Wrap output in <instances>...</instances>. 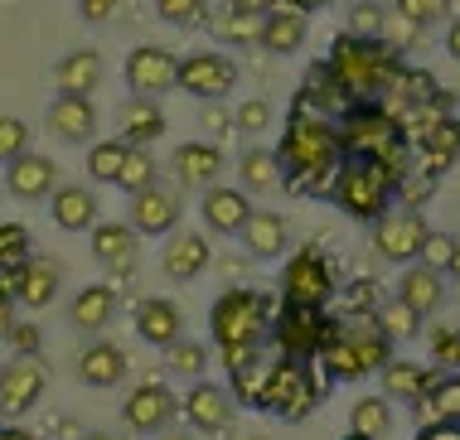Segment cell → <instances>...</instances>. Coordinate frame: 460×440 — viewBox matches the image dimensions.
Segmentation results:
<instances>
[{"label": "cell", "mask_w": 460, "mask_h": 440, "mask_svg": "<svg viewBox=\"0 0 460 440\" xmlns=\"http://www.w3.org/2000/svg\"><path fill=\"white\" fill-rule=\"evenodd\" d=\"M325 63H330V78L344 92V107L349 102H393L397 107V92L412 87V78H417L393 54L388 40H364V34H349V30L330 44Z\"/></svg>", "instance_id": "1"}, {"label": "cell", "mask_w": 460, "mask_h": 440, "mask_svg": "<svg viewBox=\"0 0 460 440\" xmlns=\"http://www.w3.org/2000/svg\"><path fill=\"white\" fill-rule=\"evenodd\" d=\"M281 160V184L291 194H325L334 170H340L344 150H340V131H334V117L310 107H291L277 145Z\"/></svg>", "instance_id": "2"}, {"label": "cell", "mask_w": 460, "mask_h": 440, "mask_svg": "<svg viewBox=\"0 0 460 440\" xmlns=\"http://www.w3.org/2000/svg\"><path fill=\"white\" fill-rule=\"evenodd\" d=\"M393 358V334L383 330L378 310H349L344 320H325V339H320V373L325 383H358V377L378 373Z\"/></svg>", "instance_id": "3"}, {"label": "cell", "mask_w": 460, "mask_h": 440, "mask_svg": "<svg viewBox=\"0 0 460 440\" xmlns=\"http://www.w3.org/2000/svg\"><path fill=\"white\" fill-rule=\"evenodd\" d=\"M334 131H340V150L344 155H373L388 170L402 174L407 184V160H412V136H407V121L393 102H349L334 117Z\"/></svg>", "instance_id": "4"}, {"label": "cell", "mask_w": 460, "mask_h": 440, "mask_svg": "<svg viewBox=\"0 0 460 440\" xmlns=\"http://www.w3.org/2000/svg\"><path fill=\"white\" fill-rule=\"evenodd\" d=\"M271 314H277V300L267 291H223L208 310V334L218 344L223 368H243L247 358H257L267 348L271 334Z\"/></svg>", "instance_id": "5"}, {"label": "cell", "mask_w": 460, "mask_h": 440, "mask_svg": "<svg viewBox=\"0 0 460 440\" xmlns=\"http://www.w3.org/2000/svg\"><path fill=\"white\" fill-rule=\"evenodd\" d=\"M397 189H402V174L388 170L383 160L344 155L340 170H334V180H330V189H325V198L340 213H349L354 223H378L383 213L393 208Z\"/></svg>", "instance_id": "6"}, {"label": "cell", "mask_w": 460, "mask_h": 440, "mask_svg": "<svg viewBox=\"0 0 460 440\" xmlns=\"http://www.w3.org/2000/svg\"><path fill=\"white\" fill-rule=\"evenodd\" d=\"M325 401V383L315 377V363L305 358H267V373H262V392H257V411L277 421H305L310 411Z\"/></svg>", "instance_id": "7"}, {"label": "cell", "mask_w": 460, "mask_h": 440, "mask_svg": "<svg viewBox=\"0 0 460 440\" xmlns=\"http://www.w3.org/2000/svg\"><path fill=\"white\" fill-rule=\"evenodd\" d=\"M334 300V267L320 247H301L281 267V305H315L330 310Z\"/></svg>", "instance_id": "8"}, {"label": "cell", "mask_w": 460, "mask_h": 440, "mask_svg": "<svg viewBox=\"0 0 460 440\" xmlns=\"http://www.w3.org/2000/svg\"><path fill=\"white\" fill-rule=\"evenodd\" d=\"M180 92H190L194 102H223L238 87V63L218 48H194L180 58Z\"/></svg>", "instance_id": "9"}, {"label": "cell", "mask_w": 460, "mask_h": 440, "mask_svg": "<svg viewBox=\"0 0 460 440\" xmlns=\"http://www.w3.org/2000/svg\"><path fill=\"white\" fill-rule=\"evenodd\" d=\"M325 320H330V310H315V305H277V314H271V344H277V354L315 363L320 339H325Z\"/></svg>", "instance_id": "10"}, {"label": "cell", "mask_w": 460, "mask_h": 440, "mask_svg": "<svg viewBox=\"0 0 460 440\" xmlns=\"http://www.w3.org/2000/svg\"><path fill=\"white\" fill-rule=\"evenodd\" d=\"M121 421H127L136 436H160L180 421V397L170 392L165 383H141L127 392V401H121Z\"/></svg>", "instance_id": "11"}, {"label": "cell", "mask_w": 460, "mask_h": 440, "mask_svg": "<svg viewBox=\"0 0 460 440\" xmlns=\"http://www.w3.org/2000/svg\"><path fill=\"white\" fill-rule=\"evenodd\" d=\"M49 387V368L40 363V354H15L0 368V417H24V411L40 407Z\"/></svg>", "instance_id": "12"}, {"label": "cell", "mask_w": 460, "mask_h": 440, "mask_svg": "<svg viewBox=\"0 0 460 440\" xmlns=\"http://www.w3.org/2000/svg\"><path fill=\"white\" fill-rule=\"evenodd\" d=\"M427 218H421L417 208H402V213H383L378 223H373V251H378L383 261H417L421 257V242H427Z\"/></svg>", "instance_id": "13"}, {"label": "cell", "mask_w": 460, "mask_h": 440, "mask_svg": "<svg viewBox=\"0 0 460 440\" xmlns=\"http://www.w3.org/2000/svg\"><path fill=\"white\" fill-rule=\"evenodd\" d=\"M233 411H238V401H233L228 387L204 383V377H194L190 392L180 401V417L190 421V431H199V436H223L233 426Z\"/></svg>", "instance_id": "14"}, {"label": "cell", "mask_w": 460, "mask_h": 440, "mask_svg": "<svg viewBox=\"0 0 460 440\" xmlns=\"http://www.w3.org/2000/svg\"><path fill=\"white\" fill-rule=\"evenodd\" d=\"M180 83V58L160 44H136L127 54V87L136 97H165Z\"/></svg>", "instance_id": "15"}, {"label": "cell", "mask_w": 460, "mask_h": 440, "mask_svg": "<svg viewBox=\"0 0 460 440\" xmlns=\"http://www.w3.org/2000/svg\"><path fill=\"white\" fill-rule=\"evenodd\" d=\"M180 194L175 189H165V184H146V189H136L131 194V213H127V223L141 237H165V233H175L180 228Z\"/></svg>", "instance_id": "16"}, {"label": "cell", "mask_w": 460, "mask_h": 440, "mask_svg": "<svg viewBox=\"0 0 460 440\" xmlns=\"http://www.w3.org/2000/svg\"><path fill=\"white\" fill-rule=\"evenodd\" d=\"M54 189H58V165L40 150H20L5 165V194L20 198V204H44Z\"/></svg>", "instance_id": "17"}, {"label": "cell", "mask_w": 460, "mask_h": 440, "mask_svg": "<svg viewBox=\"0 0 460 440\" xmlns=\"http://www.w3.org/2000/svg\"><path fill=\"white\" fill-rule=\"evenodd\" d=\"M44 121H49V131H54L64 145H88V141H97V107H93V97L58 92L54 102H49Z\"/></svg>", "instance_id": "18"}, {"label": "cell", "mask_w": 460, "mask_h": 440, "mask_svg": "<svg viewBox=\"0 0 460 440\" xmlns=\"http://www.w3.org/2000/svg\"><path fill=\"white\" fill-rule=\"evenodd\" d=\"M199 213H204V228L218 233V237H238L243 223L252 218V194L247 189H223V184H208L204 198H199Z\"/></svg>", "instance_id": "19"}, {"label": "cell", "mask_w": 460, "mask_h": 440, "mask_svg": "<svg viewBox=\"0 0 460 440\" xmlns=\"http://www.w3.org/2000/svg\"><path fill=\"white\" fill-rule=\"evenodd\" d=\"M214 251H208V237L204 233H190V228H175L165 233V251H160V271L170 281H194V276L208 271Z\"/></svg>", "instance_id": "20"}, {"label": "cell", "mask_w": 460, "mask_h": 440, "mask_svg": "<svg viewBox=\"0 0 460 440\" xmlns=\"http://www.w3.org/2000/svg\"><path fill=\"white\" fill-rule=\"evenodd\" d=\"M136 242H141V233H136L131 223H93V228H88V247H93L97 267H107L111 276H127L131 271Z\"/></svg>", "instance_id": "21"}, {"label": "cell", "mask_w": 460, "mask_h": 440, "mask_svg": "<svg viewBox=\"0 0 460 440\" xmlns=\"http://www.w3.org/2000/svg\"><path fill=\"white\" fill-rule=\"evenodd\" d=\"M165 111H160V97H127V102L117 107V136L127 145H155L160 136H165Z\"/></svg>", "instance_id": "22"}, {"label": "cell", "mask_w": 460, "mask_h": 440, "mask_svg": "<svg viewBox=\"0 0 460 440\" xmlns=\"http://www.w3.org/2000/svg\"><path fill=\"white\" fill-rule=\"evenodd\" d=\"M305 34H310V15L305 10H296V5H271L267 15H262V30H257V44L267 48V54H296V48L305 44Z\"/></svg>", "instance_id": "23"}, {"label": "cell", "mask_w": 460, "mask_h": 440, "mask_svg": "<svg viewBox=\"0 0 460 440\" xmlns=\"http://www.w3.org/2000/svg\"><path fill=\"white\" fill-rule=\"evenodd\" d=\"M238 237H243L247 257H257V261H277V257H286V247H291L286 218L281 213H267V208H252V218L243 223Z\"/></svg>", "instance_id": "24"}, {"label": "cell", "mask_w": 460, "mask_h": 440, "mask_svg": "<svg viewBox=\"0 0 460 440\" xmlns=\"http://www.w3.org/2000/svg\"><path fill=\"white\" fill-rule=\"evenodd\" d=\"M49 218L64 233H88L97 223V194L83 184H58L54 194H49Z\"/></svg>", "instance_id": "25"}, {"label": "cell", "mask_w": 460, "mask_h": 440, "mask_svg": "<svg viewBox=\"0 0 460 440\" xmlns=\"http://www.w3.org/2000/svg\"><path fill=\"white\" fill-rule=\"evenodd\" d=\"M136 334H141V344H155V348L175 344V339L184 334L180 305H175V300H165V295L141 300V305H136Z\"/></svg>", "instance_id": "26"}, {"label": "cell", "mask_w": 460, "mask_h": 440, "mask_svg": "<svg viewBox=\"0 0 460 440\" xmlns=\"http://www.w3.org/2000/svg\"><path fill=\"white\" fill-rule=\"evenodd\" d=\"M102 73H107V63H102L97 48H73V54H64L54 63V87H58V92L93 97L97 87H102Z\"/></svg>", "instance_id": "27"}, {"label": "cell", "mask_w": 460, "mask_h": 440, "mask_svg": "<svg viewBox=\"0 0 460 440\" xmlns=\"http://www.w3.org/2000/svg\"><path fill=\"white\" fill-rule=\"evenodd\" d=\"M397 300L412 305L421 320H427V314H437L446 305V276L437 267H427V261H417V267H407L402 281H397Z\"/></svg>", "instance_id": "28"}, {"label": "cell", "mask_w": 460, "mask_h": 440, "mask_svg": "<svg viewBox=\"0 0 460 440\" xmlns=\"http://www.w3.org/2000/svg\"><path fill=\"white\" fill-rule=\"evenodd\" d=\"M223 150L218 145H208V141H184L175 150V180L184 189H208V184H218V174H223Z\"/></svg>", "instance_id": "29"}, {"label": "cell", "mask_w": 460, "mask_h": 440, "mask_svg": "<svg viewBox=\"0 0 460 440\" xmlns=\"http://www.w3.org/2000/svg\"><path fill=\"white\" fill-rule=\"evenodd\" d=\"M417 407L427 421H460V368H427Z\"/></svg>", "instance_id": "30"}, {"label": "cell", "mask_w": 460, "mask_h": 440, "mask_svg": "<svg viewBox=\"0 0 460 440\" xmlns=\"http://www.w3.org/2000/svg\"><path fill=\"white\" fill-rule=\"evenodd\" d=\"M417 150H421V165H427L431 174L446 170V165H451V160L460 155V121L451 117V111L431 117V121L417 131Z\"/></svg>", "instance_id": "31"}, {"label": "cell", "mask_w": 460, "mask_h": 440, "mask_svg": "<svg viewBox=\"0 0 460 440\" xmlns=\"http://www.w3.org/2000/svg\"><path fill=\"white\" fill-rule=\"evenodd\" d=\"M117 320V291L111 286H83L68 305V324L78 334H102L107 324Z\"/></svg>", "instance_id": "32"}, {"label": "cell", "mask_w": 460, "mask_h": 440, "mask_svg": "<svg viewBox=\"0 0 460 440\" xmlns=\"http://www.w3.org/2000/svg\"><path fill=\"white\" fill-rule=\"evenodd\" d=\"M121 377H127V354L117 344H107V339L83 344V354H78V383L83 387H117Z\"/></svg>", "instance_id": "33"}, {"label": "cell", "mask_w": 460, "mask_h": 440, "mask_svg": "<svg viewBox=\"0 0 460 440\" xmlns=\"http://www.w3.org/2000/svg\"><path fill=\"white\" fill-rule=\"evenodd\" d=\"M58 281H64V267H58L54 257H30V261H24V281H20V305L24 310L54 305Z\"/></svg>", "instance_id": "34"}, {"label": "cell", "mask_w": 460, "mask_h": 440, "mask_svg": "<svg viewBox=\"0 0 460 440\" xmlns=\"http://www.w3.org/2000/svg\"><path fill=\"white\" fill-rule=\"evenodd\" d=\"M238 184L247 194H271V189H281V160L277 150L267 145H247L238 155Z\"/></svg>", "instance_id": "35"}, {"label": "cell", "mask_w": 460, "mask_h": 440, "mask_svg": "<svg viewBox=\"0 0 460 440\" xmlns=\"http://www.w3.org/2000/svg\"><path fill=\"white\" fill-rule=\"evenodd\" d=\"M378 377H383V397H388V401H407V407H417L421 387H427V368L412 363V358H397V354L378 368Z\"/></svg>", "instance_id": "36"}, {"label": "cell", "mask_w": 460, "mask_h": 440, "mask_svg": "<svg viewBox=\"0 0 460 440\" xmlns=\"http://www.w3.org/2000/svg\"><path fill=\"white\" fill-rule=\"evenodd\" d=\"M349 431L383 440V436L393 431V401L388 397H358L354 407H349Z\"/></svg>", "instance_id": "37"}, {"label": "cell", "mask_w": 460, "mask_h": 440, "mask_svg": "<svg viewBox=\"0 0 460 440\" xmlns=\"http://www.w3.org/2000/svg\"><path fill=\"white\" fill-rule=\"evenodd\" d=\"M127 150H131V145L121 141V136H111V141H88V180H93V184H117Z\"/></svg>", "instance_id": "38"}, {"label": "cell", "mask_w": 460, "mask_h": 440, "mask_svg": "<svg viewBox=\"0 0 460 440\" xmlns=\"http://www.w3.org/2000/svg\"><path fill=\"white\" fill-rule=\"evenodd\" d=\"M165 368L175 373V377H184V383H194V377L208 373V348L180 334L175 344H165Z\"/></svg>", "instance_id": "39"}, {"label": "cell", "mask_w": 460, "mask_h": 440, "mask_svg": "<svg viewBox=\"0 0 460 440\" xmlns=\"http://www.w3.org/2000/svg\"><path fill=\"white\" fill-rule=\"evenodd\" d=\"M155 155H151V150H146V145H131L127 150V160H121V174H117V189H121V194H136V189H146V184H155Z\"/></svg>", "instance_id": "40"}, {"label": "cell", "mask_w": 460, "mask_h": 440, "mask_svg": "<svg viewBox=\"0 0 460 440\" xmlns=\"http://www.w3.org/2000/svg\"><path fill=\"white\" fill-rule=\"evenodd\" d=\"M393 5L412 30H437V24L451 20V0H393Z\"/></svg>", "instance_id": "41"}, {"label": "cell", "mask_w": 460, "mask_h": 440, "mask_svg": "<svg viewBox=\"0 0 460 440\" xmlns=\"http://www.w3.org/2000/svg\"><path fill=\"white\" fill-rule=\"evenodd\" d=\"M257 30H262V15H243V10H228L214 20V34L223 44H257Z\"/></svg>", "instance_id": "42"}, {"label": "cell", "mask_w": 460, "mask_h": 440, "mask_svg": "<svg viewBox=\"0 0 460 440\" xmlns=\"http://www.w3.org/2000/svg\"><path fill=\"white\" fill-rule=\"evenodd\" d=\"M155 15L175 30H199L208 24V0H155Z\"/></svg>", "instance_id": "43"}, {"label": "cell", "mask_w": 460, "mask_h": 440, "mask_svg": "<svg viewBox=\"0 0 460 440\" xmlns=\"http://www.w3.org/2000/svg\"><path fill=\"white\" fill-rule=\"evenodd\" d=\"M378 320H383V330L393 334V344H397V339H407V334H417V330H421V314H417L412 305H402V300L383 305V310H378Z\"/></svg>", "instance_id": "44"}, {"label": "cell", "mask_w": 460, "mask_h": 440, "mask_svg": "<svg viewBox=\"0 0 460 440\" xmlns=\"http://www.w3.org/2000/svg\"><path fill=\"white\" fill-rule=\"evenodd\" d=\"M20 150H30V126L20 117H5V111H0V165H10Z\"/></svg>", "instance_id": "45"}, {"label": "cell", "mask_w": 460, "mask_h": 440, "mask_svg": "<svg viewBox=\"0 0 460 440\" xmlns=\"http://www.w3.org/2000/svg\"><path fill=\"white\" fill-rule=\"evenodd\" d=\"M383 24H388V15H383V5H373V0H358V5L349 10V34L383 40Z\"/></svg>", "instance_id": "46"}, {"label": "cell", "mask_w": 460, "mask_h": 440, "mask_svg": "<svg viewBox=\"0 0 460 440\" xmlns=\"http://www.w3.org/2000/svg\"><path fill=\"white\" fill-rule=\"evenodd\" d=\"M233 126H238L243 136H262L267 126H271V107L262 102V97H247V102L233 111Z\"/></svg>", "instance_id": "47"}, {"label": "cell", "mask_w": 460, "mask_h": 440, "mask_svg": "<svg viewBox=\"0 0 460 440\" xmlns=\"http://www.w3.org/2000/svg\"><path fill=\"white\" fill-rule=\"evenodd\" d=\"M30 257V228L24 223H0V261H24Z\"/></svg>", "instance_id": "48"}, {"label": "cell", "mask_w": 460, "mask_h": 440, "mask_svg": "<svg viewBox=\"0 0 460 440\" xmlns=\"http://www.w3.org/2000/svg\"><path fill=\"white\" fill-rule=\"evenodd\" d=\"M451 237H446V233H427V242H421V257L417 261H427V267H437L441 276H446V261H451Z\"/></svg>", "instance_id": "49"}, {"label": "cell", "mask_w": 460, "mask_h": 440, "mask_svg": "<svg viewBox=\"0 0 460 440\" xmlns=\"http://www.w3.org/2000/svg\"><path fill=\"white\" fill-rule=\"evenodd\" d=\"M30 261V257H24ZM24 261H0V300H15L20 305V281H24Z\"/></svg>", "instance_id": "50"}, {"label": "cell", "mask_w": 460, "mask_h": 440, "mask_svg": "<svg viewBox=\"0 0 460 440\" xmlns=\"http://www.w3.org/2000/svg\"><path fill=\"white\" fill-rule=\"evenodd\" d=\"M5 339H10V348H15V354H40V330H34V324H10L5 330Z\"/></svg>", "instance_id": "51"}, {"label": "cell", "mask_w": 460, "mask_h": 440, "mask_svg": "<svg viewBox=\"0 0 460 440\" xmlns=\"http://www.w3.org/2000/svg\"><path fill=\"white\" fill-rule=\"evenodd\" d=\"M121 5H127V0H78V15L88 24H107Z\"/></svg>", "instance_id": "52"}, {"label": "cell", "mask_w": 460, "mask_h": 440, "mask_svg": "<svg viewBox=\"0 0 460 440\" xmlns=\"http://www.w3.org/2000/svg\"><path fill=\"white\" fill-rule=\"evenodd\" d=\"M431 358H437V368H456V330L431 334Z\"/></svg>", "instance_id": "53"}, {"label": "cell", "mask_w": 460, "mask_h": 440, "mask_svg": "<svg viewBox=\"0 0 460 440\" xmlns=\"http://www.w3.org/2000/svg\"><path fill=\"white\" fill-rule=\"evenodd\" d=\"M417 440H460V421H427Z\"/></svg>", "instance_id": "54"}, {"label": "cell", "mask_w": 460, "mask_h": 440, "mask_svg": "<svg viewBox=\"0 0 460 440\" xmlns=\"http://www.w3.org/2000/svg\"><path fill=\"white\" fill-rule=\"evenodd\" d=\"M223 5H228V10H243V15H267L277 0H223Z\"/></svg>", "instance_id": "55"}, {"label": "cell", "mask_w": 460, "mask_h": 440, "mask_svg": "<svg viewBox=\"0 0 460 440\" xmlns=\"http://www.w3.org/2000/svg\"><path fill=\"white\" fill-rule=\"evenodd\" d=\"M446 54H451V58L460 63V15L446 20Z\"/></svg>", "instance_id": "56"}, {"label": "cell", "mask_w": 460, "mask_h": 440, "mask_svg": "<svg viewBox=\"0 0 460 440\" xmlns=\"http://www.w3.org/2000/svg\"><path fill=\"white\" fill-rule=\"evenodd\" d=\"M10 324H15V300H0V339H5Z\"/></svg>", "instance_id": "57"}, {"label": "cell", "mask_w": 460, "mask_h": 440, "mask_svg": "<svg viewBox=\"0 0 460 440\" xmlns=\"http://www.w3.org/2000/svg\"><path fill=\"white\" fill-rule=\"evenodd\" d=\"M281 5H296V10H305V15H315V10H325L330 0H281Z\"/></svg>", "instance_id": "58"}, {"label": "cell", "mask_w": 460, "mask_h": 440, "mask_svg": "<svg viewBox=\"0 0 460 440\" xmlns=\"http://www.w3.org/2000/svg\"><path fill=\"white\" fill-rule=\"evenodd\" d=\"M0 440H34L24 426H0Z\"/></svg>", "instance_id": "59"}, {"label": "cell", "mask_w": 460, "mask_h": 440, "mask_svg": "<svg viewBox=\"0 0 460 440\" xmlns=\"http://www.w3.org/2000/svg\"><path fill=\"white\" fill-rule=\"evenodd\" d=\"M446 271H451V281H460V242L451 247V261H446Z\"/></svg>", "instance_id": "60"}, {"label": "cell", "mask_w": 460, "mask_h": 440, "mask_svg": "<svg viewBox=\"0 0 460 440\" xmlns=\"http://www.w3.org/2000/svg\"><path fill=\"white\" fill-rule=\"evenodd\" d=\"M160 440H194L190 431H175V426H170V431H160Z\"/></svg>", "instance_id": "61"}, {"label": "cell", "mask_w": 460, "mask_h": 440, "mask_svg": "<svg viewBox=\"0 0 460 440\" xmlns=\"http://www.w3.org/2000/svg\"><path fill=\"white\" fill-rule=\"evenodd\" d=\"M88 440H121V436H107V431H93Z\"/></svg>", "instance_id": "62"}, {"label": "cell", "mask_w": 460, "mask_h": 440, "mask_svg": "<svg viewBox=\"0 0 460 440\" xmlns=\"http://www.w3.org/2000/svg\"><path fill=\"white\" fill-rule=\"evenodd\" d=\"M340 440H373V436H358V431H349V436H340Z\"/></svg>", "instance_id": "63"}, {"label": "cell", "mask_w": 460, "mask_h": 440, "mask_svg": "<svg viewBox=\"0 0 460 440\" xmlns=\"http://www.w3.org/2000/svg\"><path fill=\"white\" fill-rule=\"evenodd\" d=\"M456 368H460V330H456Z\"/></svg>", "instance_id": "64"}]
</instances>
